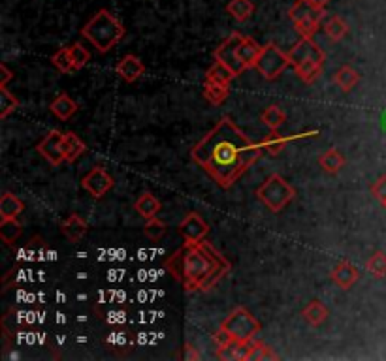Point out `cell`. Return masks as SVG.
<instances>
[{"instance_id": "obj_1", "label": "cell", "mask_w": 386, "mask_h": 361, "mask_svg": "<svg viewBox=\"0 0 386 361\" xmlns=\"http://www.w3.org/2000/svg\"><path fill=\"white\" fill-rule=\"evenodd\" d=\"M264 155L256 143L228 117L219 121L191 151V158L221 187L230 189Z\"/></svg>"}, {"instance_id": "obj_2", "label": "cell", "mask_w": 386, "mask_h": 361, "mask_svg": "<svg viewBox=\"0 0 386 361\" xmlns=\"http://www.w3.org/2000/svg\"><path fill=\"white\" fill-rule=\"evenodd\" d=\"M166 270L187 291H207L228 275L232 264L211 243H185L168 260Z\"/></svg>"}, {"instance_id": "obj_3", "label": "cell", "mask_w": 386, "mask_h": 361, "mask_svg": "<svg viewBox=\"0 0 386 361\" xmlns=\"http://www.w3.org/2000/svg\"><path fill=\"white\" fill-rule=\"evenodd\" d=\"M125 25L109 10H98L82 28V36L93 43L98 53H108L109 49L125 38Z\"/></svg>"}, {"instance_id": "obj_4", "label": "cell", "mask_w": 386, "mask_h": 361, "mask_svg": "<svg viewBox=\"0 0 386 361\" xmlns=\"http://www.w3.org/2000/svg\"><path fill=\"white\" fill-rule=\"evenodd\" d=\"M256 198L266 205L272 213H281V211L296 198V190L287 179H283L279 173H273L258 187Z\"/></svg>"}, {"instance_id": "obj_5", "label": "cell", "mask_w": 386, "mask_h": 361, "mask_svg": "<svg viewBox=\"0 0 386 361\" xmlns=\"http://www.w3.org/2000/svg\"><path fill=\"white\" fill-rule=\"evenodd\" d=\"M221 328L226 329L236 340L247 343V340L256 339V335L260 333L262 326L260 322L249 313V309L236 307L234 311L224 318V322L221 323Z\"/></svg>"}, {"instance_id": "obj_6", "label": "cell", "mask_w": 386, "mask_h": 361, "mask_svg": "<svg viewBox=\"0 0 386 361\" xmlns=\"http://www.w3.org/2000/svg\"><path fill=\"white\" fill-rule=\"evenodd\" d=\"M289 66H290L289 53L281 51V48H279L277 43H268V45L262 48V53L260 57H258V60H256L255 68L264 79L273 81L277 79Z\"/></svg>"}, {"instance_id": "obj_7", "label": "cell", "mask_w": 386, "mask_h": 361, "mask_svg": "<svg viewBox=\"0 0 386 361\" xmlns=\"http://www.w3.org/2000/svg\"><path fill=\"white\" fill-rule=\"evenodd\" d=\"M36 151L51 164V166H60L65 158V134L60 130H49L48 134L42 138Z\"/></svg>"}, {"instance_id": "obj_8", "label": "cell", "mask_w": 386, "mask_h": 361, "mask_svg": "<svg viewBox=\"0 0 386 361\" xmlns=\"http://www.w3.org/2000/svg\"><path fill=\"white\" fill-rule=\"evenodd\" d=\"M243 38H245V36L241 33H232L228 38L224 40V42L221 43L217 49H215V53H213L215 60L223 62L224 66H228L230 70L236 74V77L241 76V74L245 72L243 65H241L240 60H238V57H236L238 45H240L241 40H243Z\"/></svg>"}, {"instance_id": "obj_9", "label": "cell", "mask_w": 386, "mask_h": 361, "mask_svg": "<svg viewBox=\"0 0 386 361\" xmlns=\"http://www.w3.org/2000/svg\"><path fill=\"white\" fill-rule=\"evenodd\" d=\"M114 184H115L114 177L100 166L93 167V170L82 179V187L87 190L93 198H104L109 190L114 189Z\"/></svg>"}, {"instance_id": "obj_10", "label": "cell", "mask_w": 386, "mask_h": 361, "mask_svg": "<svg viewBox=\"0 0 386 361\" xmlns=\"http://www.w3.org/2000/svg\"><path fill=\"white\" fill-rule=\"evenodd\" d=\"M207 233H209V226L198 213H189L180 222V235L185 243L204 241Z\"/></svg>"}, {"instance_id": "obj_11", "label": "cell", "mask_w": 386, "mask_h": 361, "mask_svg": "<svg viewBox=\"0 0 386 361\" xmlns=\"http://www.w3.org/2000/svg\"><path fill=\"white\" fill-rule=\"evenodd\" d=\"M289 59L290 66L294 68V66H298L299 62H304V60L309 59L326 60V55H324V51H322V49L311 38H299V42L289 51Z\"/></svg>"}, {"instance_id": "obj_12", "label": "cell", "mask_w": 386, "mask_h": 361, "mask_svg": "<svg viewBox=\"0 0 386 361\" xmlns=\"http://www.w3.org/2000/svg\"><path fill=\"white\" fill-rule=\"evenodd\" d=\"M115 72H117V76L123 77L126 83H134V81L140 79V77L145 74V65L138 59L136 55H125V57L117 62V66H115Z\"/></svg>"}, {"instance_id": "obj_13", "label": "cell", "mask_w": 386, "mask_h": 361, "mask_svg": "<svg viewBox=\"0 0 386 361\" xmlns=\"http://www.w3.org/2000/svg\"><path fill=\"white\" fill-rule=\"evenodd\" d=\"M330 279H332L341 290H351V288L358 282L360 273L351 262H339V264L332 270V273H330Z\"/></svg>"}, {"instance_id": "obj_14", "label": "cell", "mask_w": 386, "mask_h": 361, "mask_svg": "<svg viewBox=\"0 0 386 361\" xmlns=\"http://www.w3.org/2000/svg\"><path fill=\"white\" fill-rule=\"evenodd\" d=\"M262 53V45L256 42L255 38H249V36H245L241 40V43L238 45V51H236V57L240 60L241 65H243L245 70H249V68H255L256 60L260 57Z\"/></svg>"}, {"instance_id": "obj_15", "label": "cell", "mask_w": 386, "mask_h": 361, "mask_svg": "<svg viewBox=\"0 0 386 361\" xmlns=\"http://www.w3.org/2000/svg\"><path fill=\"white\" fill-rule=\"evenodd\" d=\"M311 135H319V130H311V132H305V134H298V135H289V138H285V135H279L277 132H272L270 135H266L264 140L260 141L262 149L264 152H270L272 157H277L281 149H283L287 143L294 140H299V138H311Z\"/></svg>"}, {"instance_id": "obj_16", "label": "cell", "mask_w": 386, "mask_h": 361, "mask_svg": "<svg viewBox=\"0 0 386 361\" xmlns=\"http://www.w3.org/2000/svg\"><path fill=\"white\" fill-rule=\"evenodd\" d=\"M77 109H79V106L66 92H60L59 96L49 104V111L60 121H68L72 115L77 113Z\"/></svg>"}, {"instance_id": "obj_17", "label": "cell", "mask_w": 386, "mask_h": 361, "mask_svg": "<svg viewBox=\"0 0 386 361\" xmlns=\"http://www.w3.org/2000/svg\"><path fill=\"white\" fill-rule=\"evenodd\" d=\"M322 70H324V60L319 59L304 60V62H299L298 66H294L296 76L304 81V83H307V85L315 83V81L322 76Z\"/></svg>"}, {"instance_id": "obj_18", "label": "cell", "mask_w": 386, "mask_h": 361, "mask_svg": "<svg viewBox=\"0 0 386 361\" xmlns=\"http://www.w3.org/2000/svg\"><path fill=\"white\" fill-rule=\"evenodd\" d=\"M25 211V204L21 201V198H17L16 194L11 192H2L0 196V218L2 221H10V218H17Z\"/></svg>"}, {"instance_id": "obj_19", "label": "cell", "mask_w": 386, "mask_h": 361, "mask_svg": "<svg viewBox=\"0 0 386 361\" xmlns=\"http://www.w3.org/2000/svg\"><path fill=\"white\" fill-rule=\"evenodd\" d=\"M60 230H62V233L68 238V241L77 243L85 238L89 226H87V222L83 221L82 216L74 213V215L68 216V218L60 224Z\"/></svg>"}, {"instance_id": "obj_20", "label": "cell", "mask_w": 386, "mask_h": 361, "mask_svg": "<svg viewBox=\"0 0 386 361\" xmlns=\"http://www.w3.org/2000/svg\"><path fill=\"white\" fill-rule=\"evenodd\" d=\"M324 16H326V11L324 10H315L311 16L305 17V19L294 23V27H296V30H298V34L302 38H313V34L319 30L322 17Z\"/></svg>"}, {"instance_id": "obj_21", "label": "cell", "mask_w": 386, "mask_h": 361, "mask_svg": "<svg viewBox=\"0 0 386 361\" xmlns=\"http://www.w3.org/2000/svg\"><path fill=\"white\" fill-rule=\"evenodd\" d=\"M160 207H162V205H160L158 198L155 194H151V192H143V194L136 200V204H134V209H136L145 221L155 218V216L158 215Z\"/></svg>"}, {"instance_id": "obj_22", "label": "cell", "mask_w": 386, "mask_h": 361, "mask_svg": "<svg viewBox=\"0 0 386 361\" xmlns=\"http://www.w3.org/2000/svg\"><path fill=\"white\" fill-rule=\"evenodd\" d=\"M302 316H304L305 322L311 323L313 328H319V326H322V323L326 322L328 309L324 303L315 299V301L307 303V307L302 311Z\"/></svg>"}, {"instance_id": "obj_23", "label": "cell", "mask_w": 386, "mask_h": 361, "mask_svg": "<svg viewBox=\"0 0 386 361\" xmlns=\"http://www.w3.org/2000/svg\"><path fill=\"white\" fill-rule=\"evenodd\" d=\"M87 145H85V141L79 138L74 132H66L65 134V158L66 162H76L77 158L82 157L83 152H85Z\"/></svg>"}, {"instance_id": "obj_24", "label": "cell", "mask_w": 386, "mask_h": 361, "mask_svg": "<svg viewBox=\"0 0 386 361\" xmlns=\"http://www.w3.org/2000/svg\"><path fill=\"white\" fill-rule=\"evenodd\" d=\"M360 81V74L351 66H341L338 72H336V76H333V83L341 89L343 92H351L354 87L358 85Z\"/></svg>"}, {"instance_id": "obj_25", "label": "cell", "mask_w": 386, "mask_h": 361, "mask_svg": "<svg viewBox=\"0 0 386 361\" xmlns=\"http://www.w3.org/2000/svg\"><path fill=\"white\" fill-rule=\"evenodd\" d=\"M234 77V72L230 70L228 66H224L223 62H219V60H215V65L206 74L207 83H217V85H230Z\"/></svg>"}, {"instance_id": "obj_26", "label": "cell", "mask_w": 386, "mask_h": 361, "mask_svg": "<svg viewBox=\"0 0 386 361\" xmlns=\"http://www.w3.org/2000/svg\"><path fill=\"white\" fill-rule=\"evenodd\" d=\"M226 11L238 23H245L255 13V4H253V0H230Z\"/></svg>"}, {"instance_id": "obj_27", "label": "cell", "mask_w": 386, "mask_h": 361, "mask_svg": "<svg viewBox=\"0 0 386 361\" xmlns=\"http://www.w3.org/2000/svg\"><path fill=\"white\" fill-rule=\"evenodd\" d=\"M319 164H321V167L324 172L336 175V173L341 172L343 166H345V157H343L338 149H330V151L322 152L321 158H319Z\"/></svg>"}, {"instance_id": "obj_28", "label": "cell", "mask_w": 386, "mask_h": 361, "mask_svg": "<svg viewBox=\"0 0 386 361\" xmlns=\"http://www.w3.org/2000/svg\"><path fill=\"white\" fill-rule=\"evenodd\" d=\"M260 121L266 124L272 132H277V130L285 124V121H287V115H285V111L279 108V106H270V108H266L262 111Z\"/></svg>"}, {"instance_id": "obj_29", "label": "cell", "mask_w": 386, "mask_h": 361, "mask_svg": "<svg viewBox=\"0 0 386 361\" xmlns=\"http://www.w3.org/2000/svg\"><path fill=\"white\" fill-rule=\"evenodd\" d=\"M324 33L332 42H341L348 34V25L339 16H332L324 23Z\"/></svg>"}, {"instance_id": "obj_30", "label": "cell", "mask_w": 386, "mask_h": 361, "mask_svg": "<svg viewBox=\"0 0 386 361\" xmlns=\"http://www.w3.org/2000/svg\"><path fill=\"white\" fill-rule=\"evenodd\" d=\"M230 94V89L228 85H217V83H207L204 85V96H206V100L209 104H213V106H221V104L228 98Z\"/></svg>"}, {"instance_id": "obj_31", "label": "cell", "mask_w": 386, "mask_h": 361, "mask_svg": "<svg viewBox=\"0 0 386 361\" xmlns=\"http://www.w3.org/2000/svg\"><path fill=\"white\" fill-rule=\"evenodd\" d=\"M21 233H23V226L17 222V218L0 221V239H2L6 245H11L16 239H19Z\"/></svg>"}, {"instance_id": "obj_32", "label": "cell", "mask_w": 386, "mask_h": 361, "mask_svg": "<svg viewBox=\"0 0 386 361\" xmlns=\"http://www.w3.org/2000/svg\"><path fill=\"white\" fill-rule=\"evenodd\" d=\"M365 270L368 273L375 277V279H385L386 277V254L382 250H377L368 262H365Z\"/></svg>"}, {"instance_id": "obj_33", "label": "cell", "mask_w": 386, "mask_h": 361, "mask_svg": "<svg viewBox=\"0 0 386 361\" xmlns=\"http://www.w3.org/2000/svg\"><path fill=\"white\" fill-rule=\"evenodd\" d=\"M51 62H53L55 68L59 72H62V74H72V72H76L70 57V48L59 49V51L51 57Z\"/></svg>"}, {"instance_id": "obj_34", "label": "cell", "mask_w": 386, "mask_h": 361, "mask_svg": "<svg viewBox=\"0 0 386 361\" xmlns=\"http://www.w3.org/2000/svg\"><path fill=\"white\" fill-rule=\"evenodd\" d=\"M17 108H19V100L6 87H0V119H6Z\"/></svg>"}, {"instance_id": "obj_35", "label": "cell", "mask_w": 386, "mask_h": 361, "mask_svg": "<svg viewBox=\"0 0 386 361\" xmlns=\"http://www.w3.org/2000/svg\"><path fill=\"white\" fill-rule=\"evenodd\" d=\"M166 230H168V226H166L162 221H158L157 216H155V218H149L145 226H143L145 238L151 239V241H160V239L164 238Z\"/></svg>"}, {"instance_id": "obj_36", "label": "cell", "mask_w": 386, "mask_h": 361, "mask_svg": "<svg viewBox=\"0 0 386 361\" xmlns=\"http://www.w3.org/2000/svg\"><path fill=\"white\" fill-rule=\"evenodd\" d=\"M70 48V57L72 62H74V68L77 70H82L87 66V62L91 60V53H89L87 48H83L82 43H74V45H68Z\"/></svg>"}, {"instance_id": "obj_37", "label": "cell", "mask_w": 386, "mask_h": 361, "mask_svg": "<svg viewBox=\"0 0 386 361\" xmlns=\"http://www.w3.org/2000/svg\"><path fill=\"white\" fill-rule=\"evenodd\" d=\"M315 11V8L307 2V0H296L292 4V8L289 10V17L292 23H298L302 19H305L307 16H311Z\"/></svg>"}, {"instance_id": "obj_38", "label": "cell", "mask_w": 386, "mask_h": 361, "mask_svg": "<svg viewBox=\"0 0 386 361\" xmlns=\"http://www.w3.org/2000/svg\"><path fill=\"white\" fill-rule=\"evenodd\" d=\"M234 337L226 331L224 328H219L215 333H213V343L217 345V348H224V346H228L234 343Z\"/></svg>"}, {"instance_id": "obj_39", "label": "cell", "mask_w": 386, "mask_h": 361, "mask_svg": "<svg viewBox=\"0 0 386 361\" xmlns=\"http://www.w3.org/2000/svg\"><path fill=\"white\" fill-rule=\"evenodd\" d=\"M371 194H373V198H377V200L381 201V204H385L386 201V175H381V177L377 179L375 183L371 184Z\"/></svg>"}, {"instance_id": "obj_40", "label": "cell", "mask_w": 386, "mask_h": 361, "mask_svg": "<svg viewBox=\"0 0 386 361\" xmlns=\"http://www.w3.org/2000/svg\"><path fill=\"white\" fill-rule=\"evenodd\" d=\"M11 77H13V74L10 72V68L6 65H0V87L8 85Z\"/></svg>"}, {"instance_id": "obj_41", "label": "cell", "mask_w": 386, "mask_h": 361, "mask_svg": "<svg viewBox=\"0 0 386 361\" xmlns=\"http://www.w3.org/2000/svg\"><path fill=\"white\" fill-rule=\"evenodd\" d=\"M183 357H185V360H189V361H196V360H200L202 356H200V352L196 350V348L191 345V343H187V345H185V356H183Z\"/></svg>"}, {"instance_id": "obj_42", "label": "cell", "mask_w": 386, "mask_h": 361, "mask_svg": "<svg viewBox=\"0 0 386 361\" xmlns=\"http://www.w3.org/2000/svg\"><path fill=\"white\" fill-rule=\"evenodd\" d=\"M307 2H309L315 10H326V6L330 0H307Z\"/></svg>"}, {"instance_id": "obj_43", "label": "cell", "mask_w": 386, "mask_h": 361, "mask_svg": "<svg viewBox=\"0 0 386 361\" xmlns=\"http://www.w3.org/2000/svg\"><path fill=\"white\" fill-rule=\"evenodd\" d=\"M382 205H385V209H386V201H385V204H382Z\"/></svg>"}]
</instances>
